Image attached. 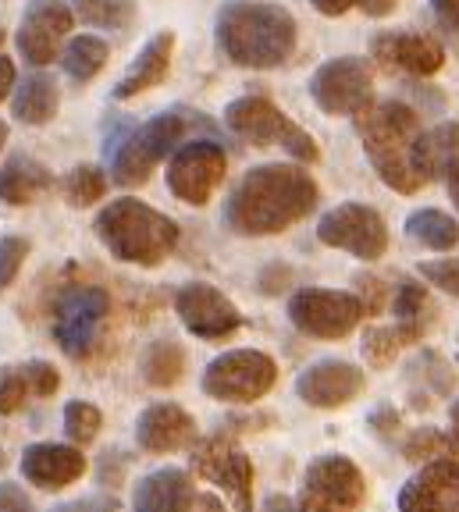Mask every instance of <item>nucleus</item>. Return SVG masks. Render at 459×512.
<instances>
[{
	"label": "nucleus",
	"mask_w": 459,
	"mask_h": 512,
	"mask_svg": "<svg viewBox=\"0 0 459 512\" xmlns=\"http://www.w3.org/2000/svg\"><path fill=\"white\" fill-rule=\"evenodd\" d=\"M321 189L299 164H260L242 175L225 203V224L235 235L264 239L314 214Z\"/></svg>",
	"instance_id": "1"
},
{
	"label": "nucleus",
	"mask_w": 459,
	"mask_h": 512,
	"mask_svg": "<svg viewBox=\"0 0 459 512\" xmlns=\"http://www.w3.org/2000/svg\"><path fill=\"white\" fill-rule=\"evenodd\" d=\"M218 47L235 68H278L296 50V18L271 0H228L218 11Z\"/></svg>",
	"instance_id": "2"
},
{
	"label": "nucleus",
	"mask_w": 459,
	"mask_h": 512,
	"mask_svg": "<svg viewBox=\"0 0 459 512\" xmlns=\"http://www.w3.org/2000/svg\"><path fill=\"white\" fill-rule=\"evenodd\" d=\"M356 136L363 153L371 160L378 178L399 196H413L424 189V175L417 171V139H420V114L403 100H374L353 118Z\"/></svg>",
	"instance_id": "3"
},
{
	"label": "nucleus",
	"mask_w": 459,
	"mask_h": 512,
	"mask_svg": "<svg viewBox=\"0 0 459 512\" xmlns=\"http://www.w3.org/2000/svg\"><path fill=\"white\" fill-rule=\"evenodd\" d=\"M97 239L121 264L157 267L178 246V224L136 196H121L97 214Z\"/></svg>",
	"instance_id": "4"
},
{
	"label": "nucleus",
	"mask_w": 459,
	"mask_h": 512,
	"mask_svg": "<svg viewBox=\"0 0 459 512\" xmlns=\"http://www.w3.org/2000/svg\"><path fill=\"white\" fill-rule=\"evenodd\" d=\"M225 125L253 146H282L289 157L303 160V164L321 160V146L314 143V136L306 128H299L282 107H274L267 96H239V100H232L225 107Z\"/></svg>",
	"instance_id": "5"
},
{
	"label": "nucleus",
	"mask_w": 459,
	"mask_h": 512,
	"mask_svg": "<svg viewBox=\"0 0 459 512\" xmlns=\"http://www.w3.org/2000/svg\"><path fill=\"white\" fill-rule=\"evenodd\" d=\"M189 121L178 111L153 114L150 121H143L139 128H132L129 136L121 139L111 150V175L125 189H136V185L150 182V175L157 171L168 153L178 150L182 136H186Z\"/></svg>",
	"instance_id": "6"
},
{
	"label": "nucleus",
	"mask_w": 459,
	"mask_h": 512,
	"mask_svg": "<svg viewBox=\"0 0 459 512\" xmlns=\"http://www.w3.org/2000/svg\"><path fill=\"white\" fill-rule=\"evenodd\" d=\"M278 381V363L260 349H232L207 363L200 377L203 395L228 406H250L264 399Z\"/></svg>",
	"instance_id": "7"
},
{
	"label": "nucleus",
	"mask_w": 459,
	"mask_h": 512,
	"mask_svg": "<svg viewBox=\"0 0 459 512\" xmlns=\"http://www.w3.org/2000/svg\"><path fill=\"white\" fill-rule=\"evenodd\" d=\"M367 498V480L349 456H317L303 470L296 512H353Z\"/></svg>",
	"instance_id": "8"
},
{
	"label": "nucleus",
	"mask_w": 459,
	"mask_h": 512,
	"mask_svg": "<svg viewBox=\"0 0 459 512\" xmlns=\"http://www.w3.org/2000/svg\"><path fill=\"white\" fill-rule=\"evenodd\" d=\"M107 313H111V296L100 285L65 288L54 303V342L72 360H86L97 349Z\"/></svg>",
	"instance_id": "9"
},
{
	"label": "nucleus",
	"mask_w": 459,
	"mask_h": 512,
	"mask_svg": "<svg viewBox=\"0 0 459 512\" xmlns=\"http://www.w3.org/2000/svg\"><path fill=\"white\" fill-rule=\"evenodd\" d=\"M193 452V473L210 484H218L232 498L235 512H253V463L239 448L232 431H214L189 445Z\"/></svg>",
	"instance_id": "10"
},
{
	"label": "nucleus",
	"mask_w": 459,
	"mask_h": 512,
	"mask_svg": "<svg viewBox=\"0 0 459 512\" xmlns=\"http://www.w3.org/2000/svg\"><path fill=\"white\" fill-rule=\"evenodd\" d=\"M292 328L317 342H339L353 335L363 320V306L356 292H339V288H299L289 299Z\"/></svg>",
	"instance_id": "11"
},
{
	"label": "nucleus",
	"mask_w": 459,
	"mask_h": 512,
	"mask_svg": "<svg viewBox=\"0 0 459 512\" xmlns=\"http://www.w3.org/2000/svg\"><path fill=\"white\" fill-rule=\"evenodd\" d=\"M310 96L324 114L356 118L363 107L374 104V72L371 64L356 54L331 57L310 75Z\"/></svg>",
	"instance_id": "12"
},
{
	"label": "nucleus",
	"mask_w": 459,
	"mask_h": 512,
	"mask_svg": "<svg viewBox=\"0 0 459 512\" xmlns=\"http://www.w3.org/2000/svg\"><path fill=\"white\" fill-rule=\"evenodd\" d=\"M317 239L371 264V260H381L388 249V224L367 203H339L317 221Z\"/></svg>",
	"instance_id": "13"
},
{
	"label": "nucleus",
	"mask_w": 459,
	"mask_h": 512,
	"mask_svg": "<svg viewBox=\"0 0 459 512\" xmlns=\"http://www.w3.org/2000/svg\"><path fill=\"white\" fill-rule=\"evenodd\" d=\"M228 171V153L214 139H193L178 146L168 164V189L189 207H207Z\"/></svg>",
	"instance_id": "14"
},
{
	"label": "nucleus",
	"mask_w": 459,
	"mask_h": 512,
	"mask_svg": "<svg viewBox=\"0 0 459 512\" xmlns=\"http://www.w3.org/2000/svg\"><path fill=\"white\" fill-rule=\"evenodd\" d=\"M175 313L186 324L189 335L203 338V342H225L242 328L239 306L207 281H189V285L178 288Z\"/></svg>",
	"instance_id": "15"
},
{
	"label": "nucleus",
	"mask_w": 459,
	"mask_h": 512,
	"mask_svg": "<svg viewBox=\"0 0 459 512\" xmlns=\"http://www.w3.org/2000/svg\"><path fill=\"white\" fill-rule=\"evenodd\" d=\"M72 8L65 0H29V8L18 25V50L33 68L57 61L65 47L68 32H72Z\"/></svg>",
	"instance_id": "16"
},
{
	"label": "nucleus",
	"mask_w": 459,
	"mask_h": 512,
	"mask_svg": "<svg viewBox=\"0 0 459 512\" xmlns=\"http://www.w3.org/2000/svg\"><path fill=\"white\" fill-rule=\"evenodd\" d=\"M371 57L378 64H385L388 72H406V75H427L442 72L445 64V47L424 32H410V29H388V32H374L371 36Z\"/></svg>",
	"instance_id": "17"
},
{
	"label": "nucleus",
	"mask_w": 459,
	"mask_h": 512,
	"mask_svg": "<svg viewBox=\"0 0 459 512\" xmlns=\"http://www.w3.org/2000/svg\"><path fill=\"white\" fill-rule=\"evenodd\" d=\"M363 388H367V374L346 360H321L296 377V395L314 409H342Z\"/></svg>",
	"instance_id": "18"
},
{
	"label": "nucleus",
	"mask_w": 459,
	"mask_h": 512,
	"mask_svg": "<svg viewBox=\"0 0 459 512\" xmlns=\"http://www.w3.org/2000/svg\"><path fill=\"white\" fill-rule=\"evenodd\" d=\"M399 512H459V459L420 466L399 491Z\"/></svg>",
	"instance_id": "19"
},
{
	"label": "nucleus",
	"mask_w": 459,
	"mask_h": 512,
	"mask_svg": "<svg viewBox=\"0 0 459 512\" xmlns=\"http://www.w3.org/2000/svg\"><path fill=\"white\" fill-rule=\"evenodd\" d=\"M196 441V420L178 402H153L136 420V445L150 456L178 452Z\"/></svg>",
	"instance_id": "20"
},
{
	"label": "nucleus",
	"mask_w": 459,
	"mask_h": 512,
	"mask_svg": "<svg viewBox=\"0 0 459 512\" xmlns=\"http://www.w3.org/2000/svg\"><path fill=\"white\" fill-rule=\"evenodd\" d=\"M86 473V456L75 445H33L22 456V477L40 491H61Z\"/></svg>",
	"instance_id": "21"
},
{
	"label": "nucleus",
	"mask_w": 459,
	"mask_h": 512,
	"mask_svg": "<svg viewBox=\"0 0 459 512\" xmlns=\"http://www.w3.org/2000/svg\"><path fill=\"white\" fill-rule=\"evenodd\" d=\"M196 502L193 477L178 466L146 473L132 491V512H189Z\"/></svg>",
	"instance_id": "22"
},
{
	"label": "nucleus",
	"mask_w": 459,
	"mask_h": 512,
	"mask_svg": "<svg viewBox=\"0 0 459 512\" xmlns=\"http://www.w3.org/2000/svg\"><path fill=\"white\" fill-rule=\"evenodd\" d=\"M171 54H175V32L171 29L146 40L143 50L136 54V61L129 64V72L121 75L118 86H114V100H132V96L146 93V89L161 86L171 72Z\"/></svg>",
	"instance_id": "23"
},
{
	"label": "nucleus",
	"mask_w": 459,
	"mask_h": 512,
	"mask_svg": "<svg viewBox=\"0 0 459 512\" xmlns=\"http://www.w3.org/2000/svg\"><path fill=\"white\" fill-rule=\"evenodd\" d=\"M50 189V171L43 168L40 160L33 157H11L4 168H0V200L11 203V207H29Z\"/></svg>",
	"instance_id": "24"
},
{
	"label": "nucleus",
	"mask_w": 459,
	"mask_h": 512,
	"mask_svg": "<svg viewBox=\"0 0 459 512\" xmlns=\"http://www.w3.org/2000/svg\"><path fill=\"white\" fill-rule=\"evenodd\" d=\"M61 104V93H57V82L50 75L36 72L29 79H22V86L15 89V100H11V111L22 125H47L57 114Z\"/></svg>",
	"instance_id": "25"
},
{
	"label": "nucleus",
	"mask_w": 459,
	"mask_h": 512,
	"mask_svg": "<svg viewBox=\"0 0 459 512\" xmlns=\"http://www.w3.org/2000/svg\"><path fill=\"white\" fill-rule=\"evenodd\" d=\"M413 157H417V171L424 175V182L442 178V171L459 157V125L456 121H442V125H435L431 132H420Z\"/></svg>",
	"instance_id": "26"
},
{
	"label": "nucleus",
	"mask_w": 459,
	"mask_h": 512,
	"mask_svg": "<svg viewBox=\"0 0 459 512\" xmlns=\"http://www.w3.org/2000/svg\"><path fill=\"white\" fill-rule=\"evenodd\" d=\"M406 235L427 249L449 253V249L459 246V221L438 207H420L406 217Z\"/></svg>",
	"instance_id": "27"
},
{
	"label": "nucleus",
	"mask_w": 459,
	"mask_h": 512,
	"mask_svg": "<svg viewBox=\"0 0 459 512\" xmlns=\"http://www.w3.org/2000/svg\"><path fill=\"white\" fill-rule=\"evenodd\" d=\"M424 328H413V324H392V328H367L363 331V356L371 367H388V363L406 349V345L420 342Z\"/></svg>",
	"instance_id": "28"
},
{
	"label": "nucleus",
	"mask_w": 459,
	"mask_h": 512,
	"mask_svg": "<svg viewBox=\"0 0 459 512\" xmlns=\"http://www.w3.org/2000/svg\"><path fill=\"white\" fill-rule=\"evenodd\" d=\"M182 374H186V349L171 338H161L143 352V377L153 388H171L182 381Z\"/></svg>",
	"instance_id": "29"
},
{
	"label": "nucleus",
	"mask_w": 459,
	"mask_h": 512,
	"mask_svg": "<svg viewBox=\"0 0 459 512\" xmlns=\"http://www.w3.org/2000/svg\"><path fill=\"white\" fill-rule=\"evenodd\" d=\"M403 456L410 463H438V459H459V438L438 427H417L403 438Z\"/></svg>",
	"instance_id": "30"
},
{
	"label": "nucleus",
	"mask_w": 459,
	"mask_h": 512,
	"mask_svg": "<svg viewBox=\"0 0 459 512\" xmlns=\"http://www.w3.org/2000/svg\"><path fill=\"white\" fill-rule=\"evenodd\" d=\"M107 43L100 40V36H75L72 43L65 47V54H61V64H65V75L75 82H89L97 79L100 68L107 64Z\"/></svg>",
	"instance_id": "31"
},
{
	"label": "nucleus",
	"mask_w": 459,
	"mask_h": 512,
	"mask_svg": "<svg viewBox=\"0 0 459 512\" xmlns=\"http://www.w3.org/2000/svg\"><path fill=\"white\" fill-rule=\"evenodd\" d=\"M72 18L93 29H125L136 18V0H72Z\"/></svg>",
	"instance_id": "32"
},
{
	"label": "nucleus",
	"mask_w": 459,
	"mask_h": 512,
	"mask_svg": "<svg viewBox=\"0 0 459 512\" xmlns=\"http://www.w3.org/2000/svg\"><path fill=\"white\" fill-rule=\"evenodd\" d=\"M61 189H65V200L72 203V207H93V203L104 200L107 175L97 168V164H79V168H72L65 175Z\"/></svg>",
	"instance_id": "33"
},
{
	"label": "nucleus",
	"mask_w": 459,
	"mask_h": 512,
	"mask_svg": "<svg viewBox=\"0 0 459 512\" xmlns=\"http://www.w3.org/2000/svg\"><path fill=\"white\" fill-rule=\"evenodd\" d=\"M388 306H392V313H395V324H413V328H424V320H420V317H424L431 303H427V288L420 285V281L403 278V281H395Z\"/></svg>",
	"instance_id": "34"
},
{
	"label": "nucleus",
	"mask_w": 459,
	"mask_h": 512,
	"mask_svg": "<svg viewBox=\"0 0 459 512\" xmlns=\"http://www.w3.org/2000/svg\"><path fill=\"white\" fill-rule=\"evenodd\" d=\"M100 427H104V413H100L93 402L75 399V402H68V406H65V434H68V441H72L75 448L89 445V441L100 434Z\"/></svg>",
	"instance_id": "35"
},
{
	"label": "nucleus",
	"mask_w": 459,
	"mask_h": 512,
	"mask_svg": "<svg viewBox=\"0 0 459 512\" xmlns=\"http://www.w3.org/2000/svg\"><path fill=\"white\" fill-rule=\"evenodd\" d=\"M356 288H360V306L363 317H378L381 310H388V299H392V285H388L381 274H360L356 278Z\"/></svg>",
	"instance_id": "36"
},
{
	"label": "nucleus",
	"mask_w": 459,
	"mask_h": 512,
	"mask_svg": "<svg viewBox=\"0 0 459 512\" xmlns=\"http://www.w3.org/2000/svg\"><path fill=\"white\" fill-rule=\"evenodd\" d=\"M420 278L431 281L435 288L449 292L459 299V256H445V260H424L420 264Z\"/></svg>",
	"instance_id": "37"
},
{
	"label": "nucleus",
	"mask_w": 459,
	"mask_h": 512,
	"mask_svg": "<svg viewBox=\"0 0 459 512\" xmlns=\"http://www.w3.org/2000/svg\"><path fill=\"white\" fill-rule=\"evenodd\" d=\"M29 399V384L22 377V367L0 370V416L18 413Z\"/></svg>",
	"instance_id": "38"
},
{
	"label": "nucleus",
	"mask_w": 459,
	"mask_h": 512,
	"mask_svg": "<svg viewBox=\"0 0 459 512\" xmlns=\"http://www.w3.org/2000/svg\"><path fill=\"white\" fill-rule=\"evenodd\" d=\"M25 253H29V242L25 239H15V235H4V239H0V288H8L11 281H15Z\"/></svg>",
	"instance_id": "39"
},
{
	"label": "nucleus",
	"mask_w": 459,
	"mask_h": 512,
	"mask_svg": "<svg viewBox=\"0 0 459 512\" xmlns=\"http://www.w3.org/2000/svg\"><path fill=\"white\" fill-rule=\"evenodd\" d=\"M22 377H25V384H29V392H33V395H54L57 384H61V374H57V370L50 367V363H43V360L25 363Z\"/></svg>",
	"instance_id": "40"
},
{
	"label": "nucleus",
	"mask_w": 459,
	"mask_h": 512,
	"mask_svg": "<svg viewBox=\"0 0 459 512\" xmlns=\"http://www.w3.org/2000/svg\"><path fill=\"white\" fill-rule=\"evenodd\" d=\"M431 11H435L438 25H442L445 32L459 29V0H431Z\"/></svg>",
	"instance_id": "41"
},
{
	"label": "nucleus",
	"mask_w": 459,
	"mask_h": 512,
	"mask_svg": "<svg viewBox=\"0 0 459 512\" xmlns=\"http://www.w3.org/2000/svg\"><path fill=\"white\" fill-rule=\"evenodd\" d=\"M0 512H33L29 498L22 495V488L15 484H0Z\"/></svg>",
	"instance_id": "42"
},
{
	"label": "nucleus",
	"mask_w": 459,
	"mask_h": 512,
	"mask_svg": "<svg viewBox=\"0 0 459 512\" xmlns=\"http://www.w3.org/2000/svg\"><path fill=\"white\" fill-rule=\"evenodd\" d=\"M57 512H118L114 498H86V502H68Z\"/></svg>",
	"instance_id": "43"
},
{
	"label": "nucleus",
	"mask_w": 459,
	"mask_h": 512,
	"mask_svg": "<svg viewBox=\"0 0 459 512\" xmlns=\"http://www.w3.org/2000/svg\"><path fill=\"white\" fill-rule=\"evenodd\" d=\"M321 15H328V18H342L346 11H353V8H360V0H310Z\"/></svg>",
	"instance_id": "44"
},
{
	"label": "nucleus",
	"mask_w": 459,
	"mask_h": 512,
	"mask_svg": "<svg viewBox=\"0 0 459 512\" xmlns=\"http://www.w3.org/2000/svg\"><path fill=\"white\" fill-rule=\"evenodd\" d=\"M399 8V0H360V11L367 18H385Z\"/></svg>",
	"instance_id": "45"
},
{
	"label": "nucleus",
	"mask_w": 459,
	"mask_h": 512,
	"mask_svg": "<svg viewBox=\"0 0 459 512\" xmlns=\"http://www.w3.org/2000/svg\"><path fill=\"white\" fill-rule=\"evenodd\" d=\"M11 89H15V61L0 54V100H4Z\"/></svg>",
	"instance_id": "46"
},
{
	"label": "nucleus",
	"mask_w": 459,
	"mask_h": 512,
	"mask_svg": "<svg viewBox=\"0 0 459 512\" xmlns=\"http://www.w3.org/2000/svg\"><path fill=\"white\" fill-rule=\"evenodd\" d=\"M442 182H445V189H449V200L456 203V210H459V157L442 171Z\"/></svg>",
	"instance_id": "47"
},
{
	"label": "nucleus",
	"mask_w": 459,
	"mask_h": 512,
	"mask_svg": "<svg viewBox=\"0 0 459 512\" xmlns=\"http://www.w3.org/2000/svg\"><path fill=\"white\" fill-rule=\"evenodd\" d=\"M260 512H296V502H292L289 495H271L260 505Z\"/></svg>",
	"instance_id": "48"
},
{
	"label": "nucleus",
	"mask_w": 459,
	"mask_h": 512,
	"mask_svg": "<svg viewBox=\"0 0 459 512\" xmlns=\"http://www.w3.org/2000/svg\"><path fill=\"white\" fill-rule=\"evenodd\" d=\"M189 512H225V505H221L214 495H203V498H196V505Z\"/></svg>",
	"instance_id": "49"
},
{
	"label": "nucleus",
	"mask_w": 459,
	"mask_h": 512,
	"mask_svg": "<svg viewBox=\"0 0 459 512\" xmlns=\"http://www.w3.org/2000/svg\"><path fill=\"white\" fill-rule=\"evenodd\" d=\"M449 420H452V434L459 438V399L452 402V413H449Z\"/></svg>",
	"instance_id": "50"
},
{
	"label": "nucleus",
	"mask_w": 459,
	"mask_h": 512,
	"mask_svg": "<svg viewBox=\"0 0 459 512\" xmlns=\"http://www.w3.org/2000/svg\"><path fill=\"white\" fill-rule=\"evenodd\" d=\"M4 143H8V125L0 121V150H4Z\"/></svg>",
	"instance_id": "51"
},
{
	"label": "nucleus",
	"mask_w": 459,
	"mask_h": 512,
	"mask_svg": "<svg viewBox=\"0 0 459 512\" xmlns=\"http://www.w3.org/2000/svg\"><path fill=\"white\" fill-rule=\"evenodd\" d=\"M452 50H456V54H459V29L452 32Z\"/></svg>",
	"instance_id": "52"
},
{
	"label": "nucleus",
	"mask_w": 459,
	"mask_h": 512,
	"mask_svg": "<svg viewBox=\"0 0 459 512\" xmlns=\"http://www.w3.org/2000/svg\"><path fill=\"white\" fill-rule=\"evenodd\" d=\"M0 43H4V32H0Z\"/></svg>",
	"instance_id": "53"
}]
</instances>
